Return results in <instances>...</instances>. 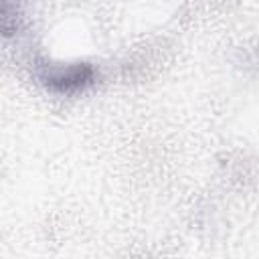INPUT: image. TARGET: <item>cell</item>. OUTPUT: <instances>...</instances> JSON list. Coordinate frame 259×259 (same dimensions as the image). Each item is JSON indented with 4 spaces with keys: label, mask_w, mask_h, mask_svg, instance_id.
I'll use <instances>...</instances> for the list:
<instances>
[{
    "label": "cell",
    "mask_w": 259,
    "mask_h": 259,
    "mask_svg": "<svg viewBox=\"0 0 259 259\" xmlns=\"http://www.w3.org/2000/svg\"><path fill=\"white\" fill-rule=\"evenodd\" d=\"M91 75H93V71L89 67L79 65V67H71L67 71H57V73L49 75L47 81L61 91H69V89H75V87H81L83 83H87L91 79Z\"/></svg>",
    "instance_id": "obj_1"
}]
</instances>
